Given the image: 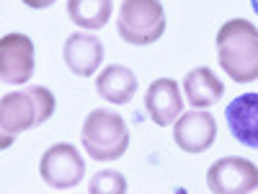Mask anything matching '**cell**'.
Returning a JSON list of instances; mask_svg holds the SVG:
<instances>
[{
  "label": "cell",
  "instance_id": "6da1fadb",
  "mask_svg": "<svg viewBox=\"0 0 258 194\" xmlns=\"http://www.w3.org/2000/svg\"><path fill=\"white\" fill-rule=\"evenodd\" d=\"M54 114V96L44 85H29L0 99V148L13 145L16 135L44 124Z\"/></svg>",
  "mask_w": 258,
  "mask_h": 194
},
{
  "label": "cell",
  "instance_id": "7a4b0ae2",
  "mask_svg": "<svg viewBox=\"0 0 258 194\" xmlns=\"http://www.w3.org/2000/svg\"><path fill=\"white\" fill-rule=\"evenodd\" d=\"M220 68L235 83L258 80V29L245 18L225 21L217 31Z\"/></svg>",
  "mask_w": 258,
  "mask_h": 194
},
{
  "label": "cell",
  "instance_id": "3957f363",
  "mask_svg": "<svg viewBox=\"0 0 258 194\" xmlns=\"http://www.w3.org/2000/svg\"><path fill=\"white\" fill-rule=\"evenodd\" d=\"M80 142L93 161H116L129 148V129L111 109H93L83 122Z\"/></svg>",
  "mask_w": 258,
  "mask_h": 194
},
{
  "label": "cell",
  "instance_id": "277c9868",
  "mask_svg": "<svg viewBox=\"0 0 258 194\" xmlns=\"http://www.w3.org/2000/svg\"><path fill=\"white\" fill-rule=\"evenodd\" d=\"M116 29L126 44L135 47L153 44L165 34L163 3L160 0H121Z\"/></svg>",
  "mask_w": 258,
  "mask_h": 194
},
{
  "label": "cell",
  "instance_id": "5b68a950",
  "mask_svg": "<svg viewBox=\"0 0 258 194\" xmlns=\"http://www.w3.org/2000/svg\"><path fill=\"white\" fill-rule=\"evenodd\" d=\"M39 174L52 189H73L83 181L85 176V163L78 148L70 142H57L52 145L39 163Z\"/></svg>",
  "mask_w": 258,
  "mask_h": 194
},
{
  "label": "cell",
  "instance_id": "8992f818",
  "mask_svg": "<svg viewBox=\"0 0 258 194\" xmlns=\"http://www.w3.org/2000/svg\"><path fill=\"white\" fill-rule=\"evenodd\" d=\"M207 186L214 194H248L258 189V166L248 158L227 156L214 161L207 171Z\"/></svg>",
  "mask_w": 258,
  "mask_h": 194
},
{
  "label": "cell",
  "instance_id": "52a82bcc",
  "mask_svg": "<svg viewBox=\"0 0 258 194\" xmlns=\"http://www.w3.org/2000/svg\"><path fill=\"white\" fill-rule=\"evenodd\" d=\"M34 68V41L26 34H6L0 39V80L13 85L29 83Z\"/></svg>",
  "mask_w": 258,
  "mask_h": 194
},
{
  "label": "cell",
  "instance_id": "ba28073f",
  "mask_svg": "<svg viewBox=\"0 0 258 194\" xmlns=\"http://www.w3.org/2000/svg\"><path fill=\"white\" fill-rule=\"evenodd\" d=\"M217 137V122L204 109H194L178 117L173 127V142L183 153H204Z\"/></svg>",
  "mask_w": 258,
  "mask_h": 194
},
{
  "label": "cell",
  "instance_id": "9c48e42d",
  "mask_svg": "<svg viewBox=\"0 0 258 194\" xmlns=\"http://www.w3.org/2000/svg\"><path fill=\"white\" fill-rule=\"evenodd\" d=\"M230 135L245 148L258 150V93H243L225 109Z\"/></svg>",
  "mask_w": 258,
  "mask_h": 194
},
{
  "label": "cell",
  "instance_id": "30bf717a",
  "mask_svg": "<svg viewBox=\"0 0 258 194\" xmlns=\"http://www.w3.org/2000/svg\"><path fill=\"white\" fill-rule=\"evenodd\" d=\"M145 109H147V114L153 117V122L158 127L173 124L183 112L178 83L170 80V78H158L145 93Z\"/></svg>",
  "mask_w": 258,
  "mask_h": 194
},
{
  "label": "cell",
  "instance_id": "8fae6325",
  "mask_svg": "<svg viewBox=\"0 0 258 194\" xmlns=\"http://www.w3.org/2000/svg\"><path fill=\"white\" fill-rule=\"evenodd\" d=\"M62 57L70 73L80 78H91L103 62V44L93 34H73L64 41Z\"/></svg>",
  "mask_w": 258,
  "mask_h": 194
},
{
  "label": "cell",
  "instance_id": "7c38bea8",
  "mask_svg": "<svg viewBox=\"0 0 258 194\" xmlns=\"http://www.w3.org/2000/svg\"><path fill=\"white\" fill-rule=\"evenodd\" d=\"M96 91L109 104H129L137 93V78L126 65H109L96 78Z\"/></svg>",
  "mask_w": 258,
  "mask_h": 194
},
{
  "label": "cell",
  "instance_id": "4fadbf2b",
  "mask_svg": "<svg viewBox=\"0 0 258 194\" xmlns=\"http://www.w3.org/2000/svg\"><path fill=\"white\" fill-rule=\"evenodd\" d=\"M183 93L194 109H207L225 96V83L209 68H194L183 78Z\"/></svg>",
  "mask_w": 258,
  "mask_h": 194
},
{
  "label": "cell",
  "instance_id": "5bb4252c",
  "mask_svg": "<svg viewBox=\"0 0 258 194\" xmlns=\"http://www.w3.org/2000/svg\"><path fill=\"white\" fill-rule=\"evenodd\" d=\"M68 16L80 29L98 31L111 18V0H68Z\"/></svg>",
  "mask_w": 258,
  "mask_h": 194
},
{
  "label": "cell",
  "instance_id": "9a60e30c",
  "mask_svg": "<svg viewBox=\"0 0 258 194\" xmlns=\"http://www.w3.org/2000/svg\"><path fill=\"white\" fill-rule=\"evenodd\" d=\"M91 194H124L126 191V179L119 174V171H101L91 179L88 186Z\"/></svg>",
  "mask_w": 258,
  "mask_h": 194
},
{
  "label": "cell",
  "instance_id": "2e32d148",
  "mask_svg": "<svg viewBox=\"0 0 258 194\" xmlns=\"http://www.w3.org/2000/svg\"><path fill=\"white\" fill-rule=\"evenodd\" d=\"M24 3H26L29 8L41 11V8H49V6H54V0H24Z\"/></svg>",
  "mask_w": 258,
  "mask_h": 194
},
{
  "label": "cell",
  "instance_id": "e0dca14e",
  "mask_svg": "<svg viewBox=\"0 0 258 194\" xmlns=\"http://www.w3.org/2000/svg\"><path fill=\"white\" fill-rule=\"evenodd\" d=\"M250 6H253V11L258 13V0H250Z\"/></svg>",
  "mask_w": 258,
  "mask_h": 194
}]
</instances>
